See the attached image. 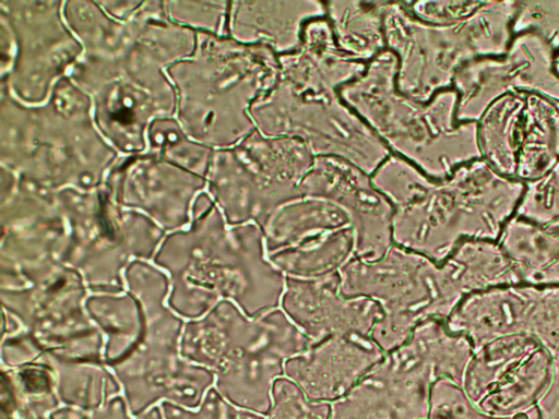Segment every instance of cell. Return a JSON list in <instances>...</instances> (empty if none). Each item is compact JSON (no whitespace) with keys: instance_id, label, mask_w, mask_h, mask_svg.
<instances>
[{"instance_id":"6da1fadb","label":"cell","mask_w":559,"mask_h":419,"mask_svg":"<svg viewBox=\"0 0 559 419\" xmlns=\"http://www.w3.org/2000/svg\"><path fill=\"white\" fill-rule=\"evenodd\" d=\"M152 262L168 277V306L186 321L224 300L258 316L280 307L285 288L261 227L228 224L207 192L194 201L189 226L166 234Z\"/></svg>"},{"instance_id":"7a4b0ae2","label":"cell","mask_w":559,"mask_h":419,"mask_svg":"<svg viewBox=\"0 0 559 419\" xmlns=\"http://www.w3.org/2000/svg\"><path fill=\"white\" fill-rule=\"evenodd\" d=\"M397 61L388 49L340 89L343 101L374 132L391 154L432 180L481 158L477 122L456 118L457 94L439 92L427 103L402 94L395 84Z\"/></svg>"},{"instance_id":"3957f363","label":"cell","mask_w":559,"mask_h":419,"mask_svg":"<svg viewBox=\"0 0 559 419\" xmlns=\"http://www.w3.org/2000/svg\"><path fill=\"white\" fill-rule=\"evenodd\" d=\"M310 340L278 307L249 316L230 301L186 321L181 355L210 370L214 388L233 405L265 416L285 362Z\"/></svg>"},{"instance_id":"277c9868","label":"cell","mask_w":559,"mask_h":419,"mask_svg":"<svg viewBox=\"0 0 559 419\" xmlns=\"http://www.w3.org/2000/svg\"><path fill=\"white\" fill-rule=\"evenodd\" d=\"M524 189L483 158L443 180L429 178L416 199L395 208L393 243L442 264L463 240L498 241Z\"/></svg>"},{"instance_id":"5b68a950","label":"cell","mask_w":559,"mask_h":419,"mask_svg":"<svg viewBox=\"0 0 559 419\" xmlns=\"http://www.w3.org/2000/svg\"><path fill=\"white\" fill-rule=\"evenodd\" d=\"M124 279L127 291L140 304L142 330L133 347L108 367L128 407L134 415L164 403L198 407L214 386V375L181 355L186 320L167 303V275L152 261L136 260Z\"/></svg>"},{"instance_id":"8992f818","label":"cell","mask_w":559,"mask_h":419,"mask_svg":"<svg viewBox=\"0 0 559 419\" xmlns=\"http://www.w3.org/2000/svg\"><path fill=\"white\" fill-rule=\"evenodd\" d=\"M516 7L513 1H477L464 19L432 24L416 17L404 1H384L385 47L397 61V89L427 103L452 88L454 75L465 62L503 55L513 38Z\"/></svg>"},{"instance_id":"52a82bcc","label":"cell","mask_w":559,"mask_h":419,"mask_svg":"<svg viewBox=\"0 0 559 419\" xmlns=\"http://www.w3.org/2000/svg\"><path fill=\"white\" fill-rule=\"evenodd\" d=\"M338 275L344 296L365 297L381 307L370 337L384 354L404 344L419 323L445 321L468 295L453 258L437 264L396 244L376 261L354 256Z\"/></svg>"},{"instance_id":"ba28073f","label":"cell","mask_w":559,"mask_h":419,"mask_svg":"<svg viewBox=\"0 0 559 419\" xmlns=\"http://www.w3.org/2000/svg\"><path fill=\"white\" fill-rule=\"evenodd\" d=\"M313 160L302 141L254 130L237 145L213 152L207 193L228 224L261 227L276 208L302 195Z\"/></svg>"},{"instance_id":"9c48e42d","label":"cell","mask_w":559,"mask_h":419,"mask_svg":"<svg viewBox=\"0 0 559 419\" xmlns=\"http://www.w3.org/2000/svg\"><path fill=\"white\" fill-rule=\"evenodd\" d=\"M250 117L263 135L296 137L314 157L341 158L370 176L391 155L340 93L302 91L278 77Z\"/></svg>"},{"instance_id":"30bf717a","label":"cell","mask_w":559,"mask_h":419,"mask_svg":"<svg viewBox=\"0 0 559 419\" xmlns=\"http://www.w3.org/2000/svg\"><path fill=\"white\" fill-rule=\"evenodd\" d=\"M90 294L81 273L68 265L27 287L0 289L2 310L17 321L43 355L105 362L104 338L85 308Z\"/></svg>"},{"instance_id":"8fae6325","label":"cell","mask_w":559,"mask_h":419,"mask_svg":"<svg viewBox=\"0 0 559 419\" xmlns=\"http://www.w3.org/2000/svg\"><path fill=\"white\" fill-rule=\"evenodd\" d=\"M481 158L500 175L530 182L559 160V103L521 92L495 100L477 121Z\"/></svg>"},{"instance_id":"7c38bea8","label":"cell","mask_w":559,"mask_h":419,"mask_svg":"<svg viewBox=\"0 0 559 419\" xmlns=\"http://www.w3.org/2000/svg\"><path fill=\"white\" fill-rule=\"evenodd\" d=\"M474 350L506 335H527L559 364V285L516 284L467 295L445 320Z\"/></svg>"},{"instance_id":"4fadbf2b","label":"cell","mask_w":559,"mask_h":419,"mask_svg":"<svg viewBox=\"0 0 559 419\" xmlns=\"http://www.w3.org/2000/svg\"><path fill=\"white\" fill-rule=\"evenodd\" d=\"M552 374L554 361L537 340L506 335L474 350L462 387L483 411L512 417L536 407Z\"/></svg>"},{"instance_id":"5bb4252c","label":"cell","mask_w":559,"mask_h":419,"mask_svg":"<svg viewBox=\"0 0 559 419\" xmlns=\"http://www.w3.org/2000/svg\"><path fill=\"white\" fill-rule=\"evenodd\" d=\"M555 55L540 35L523 32L513 35L503 55L465 62L452 83L457 120L477 122L495 100L512 93H535L559 103Z\"/></svg>"},{"instance_id":"9a60e30c","label":"cell","mask_w":559,"mask_h":419,"mask_svg":"<svg viewBox=\"0 0 559 419\" xmlns=\"http://www.w3.org/2000/svg\"><path fill=\"white\" fill-rule=\"evenodd\" d=\"M301 194L332 201L347 214L355 238V256L371 262L394 244V207L373 185L371 176L336 157H314Z\"/></svg>"},{"instance_id":"2e32d148","label":"cell","mask_w":559,"mask_h":419,"mask_svg":"<svg viewBox=\"0 0 559 419\" xmlns=\"http://www.w3.org/2000/svg\"><path fill=\"white\" fill-rule=\"evenodd\" d=\"M337 273L318 279H285L280 308L311 345L340 335L370 336L381 318L379 303L341 292Z\"/></svg>"},{"instance_id":"e0dca14e","label":"cell","mask_w":559,"mask_h":419,"mask_svg":"<svg viewBox=\"0 0 559 419\" xmlns=\"http://www.w3.org/2000/svg\"><path fill=\"white\" fill-rule=\"evenodd\" d=\"M433 382L390 352L347 394L330 419H427Z\"/></svg>"},{"instance_id":"ac0fdd59","label":"cell","mask_w":559,"mask_h":419,"mask_svg":"<svg viewBox=\"0 0 559 419\" xmlns=\"http://www.w3.org/2000/svg\"><path fill=\"white\" fill-rule=\"evenodd\" d=\"M384 355L370 336H333L289 358L284 376L309 399L331 404L347 394Z\"/></svg>"},{"instance_id":"d6986e66","label":"cell","mask_w":559,"mask_h":419,"mask_svg":"<svg viewBox=\"0 0 559 419\" xmlns=\"http://www.w3.org/2000/svg\"><path fill=\"white\" fill-rule=\"evenodd\" d=\"M325 15V2L314 0L229 2L227 35L245 45L265 46L278 57L296 51L306 23Z\"/></svg>"},{"instance_id":"ffe728a7","label":"cell","mask_w":559,"mask_h":419,"mask_svg":"<svg viewBox=\"0 0 559 419\" xmlns=\"http://www.w3.org/2000/svg\"><path fill=\"white\" fill-rule=\"evenodd\" d=\"M278 64L280 79L296 88L314 93H340L368 65L340 49L326 15L306 23L300 47L278 56Z\"/></svg>"},{"instance_id":"44dd1931","label":"cell","mask_w":559,"mask_h":419,"mask_svg":"<svg viewBox=\"0 0 559 419\" xmlns=\"http://www.w3.org/2000/svg\"><path fill=\"white\" fill-rule=\"evenodd\" d=\"M350 226L337 204L302 194L276 208L261 226L267 253L296 246L313 236Z\"/></svg>"},{"instance_id":"7402d4cb","label":"cell","mask_w":559,"mask_h":419,"mask_svg":"<svg viewBox=\"0 0 559 419\" xmlns=\"http://www.w3.org/2000/svg\"><path fill=\"white\" fill-rule=\"evenodd\" d=\"M522 283L559 285V232L547 231L514 216L498 240Z\"/></svg>"},{"instance_id":"603a6c76","label":"cell","mask_w":559,"mask_h":419,"mask_svg":"<svg viewBox=\"0 0 559 419\" xmlns=\"http://www.w3.org/2000/svg\"><path fill=\"white\" fill-rule=\"evenodd\" d=\"M267 255L285 277L322 278L337 273L355 256L354 231L352 226L326 231Z\"/></svg>"},{"instance_id":"cb8c5ba5","label":"cell","mask_w":559,"mask_h":419,"mask_svg":"<svg viewBox=\"0 0 559 419\" xmlns=\"http://www.w3.org/2000/svg\"><path fill=\"white\" fill-rule=\"evenodd\" d=\"M0 419H50L61 406L55 371L43 359L17 368H1Z\"/></svg>"},{"instance_id":"d4e9b609","label":"cell","mask_w":559,"mask_h":419,"mask_svg":"<svg viewBox=\"0 0 559 419\" xmlns=\"http://www.w3.org/2000/svg\"><path fill=\"white\" fill-rule=\"evenodd\" d=\"M384 1H328L337 46L349 57L370 63L386 49L383 28Z\"/></svg>"},{"instance_id":"484cf974","label":"cell","mask_w":559,"mask_h":419,"mask_svg":"<svg viewBox=\"0 0 559 419\" xmlns=\"http://www.w3.org/2000/svg\"><path fill=\"white\" fill-rule=\"evenodd\" d=\"M86 311L104 338L107 366L121 359L136 343L142 330V311L129 292L90 294Z\"/></svg>"},{"instance_id":"4316f807","label":"cell","mask_w":559,"mask_h":419,"mask_svg":"<svg viewBox=\"0 0 559 419\" xmlns=\"http://www.w3.org/2000/svg\"><path fill=\"white\" fill-rule=\"evenodd\" d=\"M55 371L56 392L63 406L93 410L121 394L111 369L103 361H73L41 355Z\"/></svg>"},{"instance_id":"83f0119b","label":"cell","mask_w":559,"mask_h":419,"mask_svg":"<svg viewBox=\"0 0 559 419\" xmlns=\"http://www.w3.org/2000/svg\"><path fill=\"white\" fill-rule=\"evenodd\" d=\"M515 216L559 232V160L544 176L525 183Z\"/></svg>"},{"instance_id":"f1b7e54d","label":"cell","mask_w":559,"mask_h":419,"mask_svg":"<svg viewBox=\"0 0 559 419\" xmlns=\"http://www.w3.org/2000/svg\"><path fill=\"white\" fill-rule=\"evenodd\" d=\"M427 419H539L537 407L512 417H497L479 409L464 388L450 379L437 380L429 395Z\"/></svg>"},{"instance_id":"f546056e","label":"cell","mask_w":559,"mask_h":419,"mask_svg":"<svg viewBox=\"0 0 559 419\" xmlns=\"http://www.w3.org/2000/svg\"><path fill=\"white\" fill-rule=\"evenodd\" d=\"M331 404L309 399L289 379L274 383L272 405L264 419H330Z\"/></svg>"},{"instance_id":"4dcf8cb0","label":"cell","mask_w":559,"mask_h":419,"mask_svg":"<svg viewBox=\"0 0 559 419\" xmlns=\"http://www.w3.org/2000/svg\"><path fill=\"white\" fill-rule=\"evenodd\" d=\"M513 35L535 32L555 50L559 49V1L518 2Z\"/></svg>"},{"instance_id":"1f68e13d","label":"cell","mask_w":559,"mask_h":419,"mask_svg":"<svg viewBox=\"0 0 559 419\" xmlns=\"http://www.w3.org/2000/svg\"><path fill=\"white\" fill-rule=\"evenodd\" d=\"M165 419H264L259 415L239 408L225 399L214 386L195 408H185L171 404H160Z\"/></svg>"},{"instance_id":"d6a6232c","label":"cell","mask_w":559,"mask_h":419,"mask_svg":"<svg viewBox=\"0 0 559 419\" xmlns=\"http://www.w3.org/2000/svg\"><path fill=\"white\" fill-rule=\"evenodd\" d=\"M81 419H165L160 405L142 414L134 415L128 407L123 396L118 394L99 407L84 411Z\"/></svg>"},{"instance_id":"836d02e7","label":"cell","mask_w":559,"mask_h":419,"mask_svg":"<svg viewBox=\"0 0 559 419\" xmlns=\"http://www.w3.org/2000/svg\"><path fill=\"white\" fill-rule=\"evenodd\" d=\"M539 419H559V364L554 366V374L547 390L536 404Z\"/></svg>"},{"instance_id":"e575fe53","label":"cell","mask_w":559,"mask_h":419,"mask_svg":"<svg viewBox=\"0 0 559 419\" xmlns=\"http://www.w3.org/2000/svg\"><path fill=\"white\" fill-rule=\"evenodd\" d=\"M555 69H556V72L559 75V51H557L556 55H555Z\"/></svg>"}]
</instances>
